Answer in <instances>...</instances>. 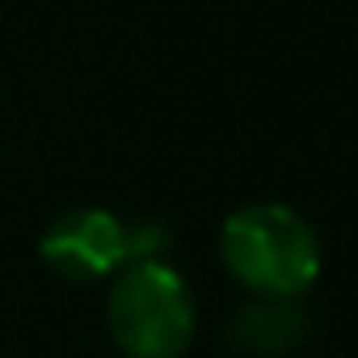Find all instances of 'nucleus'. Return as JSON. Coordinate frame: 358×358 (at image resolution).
Here are the masks:
<instances>
[{
	"instance_id": "3",
	"label": "nucleus",
	"mask_w": 358,
	"mask_h": 358,
	"mask_svg": "<svg viewBox=\"0 0 358 358\" xmlns=\"http://www.w3.org/2000/svg\"><path fill=\"white\" fill-rule=\"evenodd\" d=\"M38 253L59 278L93 282L131 262V228L101 207H80L51 220L38 241Z\"/></svg>"
},
{
	"instance_id": "2",
	"label": "nucleus",
	"mask_w": 358,
	"mask_h": 358,
	"mask_svg": "<svg viewBox=\"0 0 358 358\" xmlns=\"http://www.w3.org/2000/svg\"><path fill=\"white\" fill-rule=\"evenodd\" d=\"M110 337L127 358H177L194 341V295L173 266L127 262L106 299Z\"/></svg>"
},
{
	"instance_id": "4",
	"label": "nucleus",
	"mask_w": 358,
	"mask_h": 358,
	"mask_svg": "<svg viewBox=\"0 0 358 358\" xmlns=\"http://www.w3.org/2000/svg\"><path fill=\"white\" fill-rule=\"evenodd\" d=\"M295 303V299H291ZM291 303H278V299H262L253 308H245L232 324V337L241 345V354H257V358H278L287 354L299 333H303V316L291 308Z\"/></svg>"
},
{
	"instance_id": "1",
	"label": "nucleus",
	"mask_w": 358,
	"mask_h": 358,
	"mask_svg": "<svg viewBox=\"0 0 358 358\" xmlns=\"http://www.w3.org/2000/svg\"><path fill=\"white\" fill-rule=\"evenodd\" d=\"M224 266L257 299L291 303L320 274L316 232L282 203H253L224 220L220 232Z\"/></svg>"
}]
</instances>
